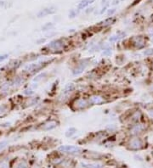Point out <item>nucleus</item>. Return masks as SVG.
<instances>
[{"label": "nucleus", "mask_w": 153, "mask_h": 168, "mask_svg": "<svg viewBox=\"0 0 153 168\" xmlns=\"http://www.w3.org/2000/svg\"><path fill=\"white\" fill-rule=\"evenodd\" d=\"M144 55L145 56H151L153 55V49H148L144 51Z\"/></svg>", "instance_id": "obj_24"}, {"label": "nucleus", "mask_w": 153, "mask_h": 168, "mask_svg": "<svg viewBox=\"0 0 153 168\" xmlns=\"http://www.w3.org/2000/svg\"><path fill=\"white\" fill-rule=\"evenodd\" d=\"M151 42H152V43H153V37H152V38H151Z\"/></svg>", "instance_id": "obj_40"}, {"label": "nucleus", "mask_w": 153, "mask_h": 168, "mask_svg": "<svg viewBox=\"0 0 153 168\" xmlns=\"http://www.w3.org/2000/svg\"><path fill=\"white\" fill-rule=\"evenodd\" d=\"M77 132V130H76V128L74 127H71L69 128V129L65 132V136L67 137V138H70V137H72V136L74 135V134Z\"/></svg>", "instance_id": "obj_17"}, {"label": "nucleus", "mask_w": 153, "mask_h": 168, "mask_svg": "<svg viewBox=\"0 0 153 168\" xmlns=\"http://www.w3.org/2000/svg\"><path fill=\"white\" fill-rule=\"evenodd\" d=\"M41 66H42V65L40 63H33V64H30V65H27L25 67V69H26V71H29V72H32V71L39 70L41 68Z\"/></svg>", "instance_id": "obj_9"}, {"label": "nucleus", "mask_w": 153, "mask_h": 168, "mask_svg": "<svg viewBox=\"0 0 153 168\" xmlns=\"http://www.w3.org/2000/svg\"><path fill=\"white\" fill-rule=\"evenodd\" d=\"M58 150L60 152L63 153H67V154H80L82 152V150L78 147V146H72V145H62L59 147Z\"/></svg>", "instance_id": "obj_1"}, {"label": "nucleus", "mask_w": 153, "mask_h": 168, "mask_svg": "<svg viewBox=\"0 0 153 168\" xmlns=\"http://www.w3.org/2000/svg\"><path fill=\"white\" fill-rule=\"evenodd\" d=\"M149 34L151 35V36H153V29H151V30H150V32H149Z\"/></svg>", "instance_id": "obj_37"}, {"label": "nucleus", "mask_w": 153, "mask_h": 168, "mask_svg": "<svg viewBox=\"0 0 153 168\" xmlns=\"http://www.w3.org/2000/svg\"><path fill=\"white\" fill-rule=\"evenodd\" d=\"M56 12V8L54 6H50V7H47V8L43 9L40 10L38 13H37V16L38 18H42V17L47 16L49 14H52Z\"/></svg>", "instance_id": "obj_3"}, {"label": "nucleus", "mask_w": 153, "mask_h": 168, "mask_svg": "<svg viewBox=\"0 0 153 168\" xmlns=\"http://www.w3.org/2000/svg\"><path fill=\"white\" fill-rule=\"evenodd\" d=\"M106 5H105L104 8L102 9V10H101V11H100V14H103V13H104L105 11H106Z\"/></svg>", "instance_id": "obj_35"}, {"label": "nucleus", "mask_w": 153, "mask_h": 168, "mask_svg": "<svg viewBox=\"0 0 153 168\" xmlns=\"http://www.w3.org/2000/svg\"><path fill=\"white\" fill-rule=\"evenodd\" d=\"M95 0H82L81 2L78 4V9H83L84 8H86L87 6H88L89 4H93Z\"/></svg>", "instance_id": "obj_13"}, {"label": "nucleus", "mask_w": 153, "mask_h": 168, "mask_svg": "<svg viewBox=\"0 0 153 168\" xmlns=\"http://www.w3.org/2000/svg\"><path fill=\"white\" fill-rule=\"evenodd\" d=\"M14 168H27V162H25V161L19 162L18 164H16V166H14Z\"/></svg>", "instance_id": "obj_22"}, {"label": "nucleus", "mask_w": 153, "mask_h": 168, "mask_svg": "<svg viewBox=\"0 0 153 168\" xmlns=\"http://www.w3.org/2000/svg\"><path fill=\"white\" fill-rule=\"evenodd\" d=\"M47 47L49 49H53V50H62L64 49V47H65V43L61 39H57V40H54L52 42L49 43L47 45Z\"/></svg>", "instance_id": "obj_2"}, {"label": "nucleus", "mask_w": 153, "mask_h": 168, "mask_svg": "<svg viewBox=\"0 0 153 168\" xmlns=\"http://www.w3.org/2000/svg\"><path fill=\"white\" fill-rule=\"evenodd\" d=\"M106 128L111 131V130H115V129H116V127L114 125V124H110V125H108V126H107V127H106Z\"/></svg>", "instance_id": "obj_31"}, {"label": "nucleus", "mask_w": 153, "mask_h": 168, "mask_svg": "<svg viewBox=\"0 0 153 168\" xmlns=\"http://www.w3.org/2000/svg\"><path fill=\"white\" fill-rule=\"evenodd\" d=\"M145 41L143 40L142 38L139 37V38H136V42H135V47L138 48V49H140V48H143V47L145 46Z\"/></svg>", "instance_id": "obj_16"}, {"label": "nucleus", "mask_w": 153, "mask_h": 168, "mask_svg": "<svg viewBox=\"0 0 153 168\" xmlns=\"http://www.w3.org/2000/svg\"><path fill=\"white\" fill-rule=\"evenodd\" d=\"M56 127H57V122H55V121H51V122L45 123L43 127H42V129L44 130V131H49V130H52L54 128H55Z\"/></svg>", "instance_id": "obj_12"}, {"label": "nucleus", "mask_w": 153, "mask_h": 168, "mask_svg": "<svg viewBox=\"0 0 153 168\" xmlns=\"http://www.w3.org/2000/svg\"><path fill=\"white\" fill-rule=\"evenodd\" d=\"M7 145H8V141H6V140H3V141H1L0 142V150H4Z\"/></svg>", "instance_id": "obj_25"}, {"label": "nucleus", "mask_w": 153, "mask_h": 168, "mask_svg": "<svg viewBox=\"0 0 153 168\" xmlns=\"http://www.w3.org/2000/svg\"><path fill=\"white\" fill-rule=\"evenodd\" d=\"M0 5H2V6H3V5H4V1H1V0H0Z\"/></svg>", "instance_id": "obj_39"}, {"label": "nucleus", "mask_w": 153, "mask_h": 168, "mask_svg": "<svg viewBox=\"0 0 153 168\" xmlns=\"http://www.w3.org/2000/svg\"><path fill=\"white\" fill-rule=\"evenodd\" d=\"M145 129V126L144 125V124H137V125L134 126L130 129V134H132V135H136V134L142 132Z\"/></svg>", "instance_id": "obj_6"}, {"label": "nucleus", "mask_w": 153, "mask_h": 168, "mask_svg": "<svg viewBox=\"0 0 153 168\" xmlns=\"http://www.w3.org/2000/svg\"><path fill=\"white\" fill-rule=\"evenodd\" d=\"M11 86V82H5L4 84H2L1 87H0V93L2 94H7L9 93Z\"/></svg>", "instance_id": "obj_10"}, {"label": "nucleus", "mask_w": 153, "mask_h": 168, "mask_svg": "<svg viewBox=\"0 0 153 168\" xmlns=\"http://www.w3.org/2000/svg\"><path fill=\"white\" fill-rule=\"evenodd\" d=\"M118 3H119L118 0H114V1L112 2V5H116V4H118Z\"/></svg>", "instance_id": "obj_36"}, {"label": "nucleus", "mask_w": 153, "mask_h": 168, "mask_svg": "<svg viewBox=\"0 0 153 168\" xmlns=\"http://www.w3.org/2000/svg\"><path fill=\"white\" fill-rule=\"evenodd\" d=\"M104 102V99L101 96L99 95H93L89 99V103L93 104H103Z\"/></svg>", "instance_id": "obj_8"}, {"label": "nucleus", "mask_w": 153, "mask_h": 168, "mask_svg": "<svg viewBox=\"0 0 153 168\" xmlns=\"http://www.w3.org/2000/svg\"><path fill=\"white\" fill-rule=\"evenodd\" d=\"M23 93H24L25 95H27V96H31V95H32V94H34V91H33L32 88L29 87V88L25 89L24 92H23Z\"/></svg>", "instance_id": "obj_21"}, {"label": "nucleus", "mask_w": 153, "mask_h": 168, "mask_svg": "<svg viewBox=\"0 0 153 168\" xmlns=\"http://www.w3.org/2000/svg\"><path fill=\"white\" fill-rule=\"evenodd\" d=\"M0 168H9V165L7 162H3L0 165Z\"/></svg>", "instance_id": "obj_32"}, {"label": "nucleus", "mask_w": 153, "mask_h": 168, "mask_svg": "<svg viewBox=\"0 0 153 168\" xmlns=\"http://www.w3.org/2000/svg\"><path fill=\"white\" fill-rule=\"evenodd\" d=\"M116 11V8H113V9H110L107 11V15L110 16V15H112V14H114L115 12Z\"/></svg>", "instance_id": "obj_29"}, {"label": "nucleus", "mask_w": 153, "mask_h": 168, "mask_svg": "<svg viewBox=\"0 0 153 168\" xmlns=\"http://www.w3.org/2000/svg\"><path fill=\"white\" fill-rule=\"evenodd\" d=\"M7 111V106L4 104H0V115H3Z\"/></svg>", "instance_id": "obj_26"}, {"label": "nucleus", "mask_w": 153, "mask_h": 168, "mask_svg": "<svg viewBox=\"0 0 153 168\" xmlns=\"http://www.w3.org/2000/svg\"><path fill=\"white\" fill-rule=\"evenodd\" d=\"M24 82V78L21 77H14L13 81L11 82V86L13 87H18L22 85V83Z\"/></svg>", "instance_id": "obj_11"}, {"label": "nucleus", "mask_w": 153, "mask_h": 168, "mask_svg": "<svg viewBox=\"0 0 153 168\" xmlns=\"http://www.w3.org/2000/svg\"><path fill=\"white\" fill-rule=\"evenodd\" d=\"M113 21H114V18H112V17H109V18H107L106 20H105L104 21L100 22V24L104 25V26H107V25H111L112 22H113Z\"/></svg>", "instance_id": "obj_20"}, {"label": "nucleus", "mask_w": 153, "mask_h": 168, "mask_svg": "<svg viewBox=\"0 0 153 168\" xmlns=\"http://www.w3.org/2000/svg\"><path fill=\"white\" fill-rule=\"evenodd\" d=\"M139 117H140V112H136L134 115H133L132 120L134 121V122H137V121L139 119Z\"/></svg>", "instance_id": "obj_27"}, {"label": "nucleus", "mask_w": 153, "mask_h": 168, "mask_svg": "<svg viewBox=\"0 0 153 168\" xmlns=\"http://www.w3.org/2000/svg\"><path fill=\"white\" fill-rule=\"evenodd\" d=\"M142 147V141L139 138H133L129 142V148L132 150H139Z\"/></svg>", "instance_id": "obj_4"}, {"label": "nucleus", "mask_w": 153, "mask_h": 168, "mask_svg": "<svg viewBox=\"0 0 153 168\" xmlns=\"http://www.w3.org/2000/svg\"><path fill=\"white\" fill-rule=\"evenodd\" d=\"M9 58V54H4L0 55V62H3L4 60L7 59Z\"/></svg>", "instance_id": "obj_28"}, {"label": "nucleus", "mask_w": 153, "mask_h": 168, "mask_svg": "<svg viewBox=\"0 0 153 168\" xmlns=\"http://www.w3.org/2000/svg\"><path fill=\"white\" fill-rule=\"evenodd\" d=\"M45 76H46V73H45V72L41 73V74H39V75H37V77H35L34 79H33V82H38V81H40V80L43 79Z\"/></svg>", "instance_id": "obj_23"}, {"label": "nucleus", "mask_w": 153, "mask_h": 168, "mask_svg": "<svg viewBox=\"0 0 153 168\" xmlns=\"http://www.w3.org/2000/svg\"><path fill=\"white\" fill-rule=\"evenodd\" d=\"M74 106L76 107V109H85L88 106V103L86 99H79L78 100H76L74 103Z\"/></svg>", "instance_id": "obj_5"}, {"label": "nucleus", "mask_w": 153, "mask_h": 168, "mask_svg": "<svg viewBox=\"0 0 153 168\" xmlns=\"http://www.w3.org/2000/svg\"><path fill=\"white\" fill-rule=\"evenodd\" d=\"M74 88H75V86H74L73 83H68V84L65 85V88H64L63 93L64 94H67V93H71V92L73 91Z\"/></svg>", "instance_id": "obj_15"}, {"label": "nucleus", "mask_w": 153, "mask_h": 168, "mask_svg": "<svg viewBox=\"0 0 153 168\" xmlns=\"http://www.w3.org/2000/svg\"><path fill=\"white\" fill-rule=\"evenodd\" d=\"M88 10H86V13H88L90 11V12H91L92 10H93V8H90V9H88Z\"/></svg>", "instance_id": "obj_38"}, {"label": "nucleus", "mask_w": 153, "mask_h": 168, "mask_svg": "<svg viewBox=\"0 0 153 168\" xmlns=\"http://www.w3.org/2000/svg\"><path fill=\"white\" fill-rule=\"evenodd\" d=\"M54 27H55V25H54L53 23L48 22V23H46V24H44L43 27H42V30L43 31H49V30H51V29L53 28Z\"/></svg>", "instance_id": "obj_18"}, {"label": "nucleus", "mask_w": 153, "mask_h": 168, "mask_svg": "<svg viewBox=\"0 0 153 168\" xmlns=\"http://www.w3.org/2000/svg\"><path fill=\"white\" fill-rule=\"evenodd\" d=\"M43 42H45V39L44 38H41V39H39V40H37V44H40V43H43Z\"/></svg>", "instance_id": "obj_34"}, {"label": "nucleus", "mask_w": 153, "mask_h": 168, "mask_svg": "<svg viewBox=\"0 0 153 168\" xmlns=\"http://www.w3.org/2000/svg\"><path fill=\"white\" fill-rule=\"evenodd\" d=\"M88 66V63L87 62H82L80 63L79 65H78V66L76 67L75 69L73 70V75H79V74H81V73L83 72V71L86 69V67Z\"/></svg>", "instance_id": "obj_7"}, {"label": "nucleus", "mask_w": 153, "mask_h": 168, "mask_svg": "<svg viewBox=\"0 0 153 168\" xmlns=\"http://www.w3.org/2000/svg\"><path fill=\"white\" fill-rule=\"evenodd\" d=\"M77 15V13L74 9H71L69 12V18H74Z\"/></svg>", "instance_id": "obj_30"}, {"label": "nucleus", "mask_w": 153, "mask_h": 168, "mask_svg": "<svg viewBox=\"0 0 153 168\" xmlns=\"http://www.w3.org/2000/svg\"><path fill=\"white\" fill-rule=\"evenodd\" d=\"M10 123L9 122H6V123L4 124H0V127H9Z\"/></svg>", "instance_id": "obj_33"}, {"label": "nucleus", "mask_w": 153, "mask_h": 168, "mask_svg": "<svg viewBox=\"0 0 153 168\" xmlns=\"http://www.w3.org/2000/svg\"><path fill=\"white\" fill-rule=\"evenodd\" d=\"M125 36V33H119V34L114 35L109 37V42L110 43H116L117 41H119L121 38H122Z\"/></svg>", "instance_id": "obj_14"}, {"label": "nucleus", "mask_w": 153, "mask_h": 168, "mask_svg": "<svg viewBox=\"0 0 153 168\" xmlns=\"http://www.w3.org/2000/svg\"><path fill=\"white\" fill-rule=\"evenodd\" d=\"M111 53H112V51L111 49V48L107 47V48H105V49H103L102 55H103V56H110V55L111 54Z\"/></svg>", "instance_id": "obj_19"}]
</instances>
